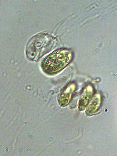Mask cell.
Wrapping results in <instances>:
<instances>
[{"mask_svg":"<svg viewBox=\"0 0 117 156\" xmlns=\"http://www.w3.org/2000/svg\"><path fill=\"white\" fill-rule=\"evenodd\" d=\"M73 58V52L70 50L61 49L56 50L44 60L42 69L47 74H55L66 68Z\"/></svg>","mask_w":117,"mask_h":156,"instance_id":"cell-1","label":"cell"},{"mask_svg":"<svg viewBox=\"0 0 117 156\" xmlns=\"http://www.w3.org/2000/svg\"><path fill=\"white\" fill-rule=\"evenodd\" d=\"M43 35H38L34 37L27 47L26 53L29 58L33 60L41 56V51L44 46Z\"/></svg>","mask_w":117,"mask_h":156,"instance_id":"cell-2","label":"cell"},{"mask_svg":"<svg viewBox=\"0 0 117 156\" xmlns=\"http://www.w3.org/2000/svg\"><path fill=\"white\" fill-rule=\"evenodd\" d=\"M76 88V84L71 83L64 88L59 99V103L61 106L65 107L69 105Z\"/></svg>","mask_w":117,"mask_h":156,"instance_id":"cell-3","label":"cell"},{"mask_svg":"<svg viewBox=\"0 0 117 156\" xmlns=\"http://www.w3.org/2000/svg\"><path fill=\"white\" fill-rule=\"evenodd\" d=\"M94 93L93 87L88 84L84 88L82 94L79 102V109L80 110H84L92 98Z\"/></svg>","mask_w":117,"mask_h":156,"instance_id":"cell-4","label":"cell"},{"mask_svg":"<svg viewBox=\"0 0 117 156\" xmlns=\"http://www.w3.org/2000/svg\"><path fill=\"white\" fill-rule=\"evenodd\" d=\"M101 95L96 94L88 105L86 113L88 115H92L98 111L101 106Z\"/></svg>","mask_w":117,"mask_h":156,"instance_id":"cell-5","label":"cell"}]
</instances>
